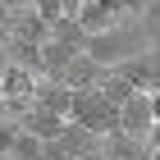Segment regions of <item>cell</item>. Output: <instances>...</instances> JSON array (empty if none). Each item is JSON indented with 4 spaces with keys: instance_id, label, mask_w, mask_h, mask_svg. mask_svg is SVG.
<instances>
[{
    "instance_id": "4",
    "label": "cell",
    "mask_w": 160,
    "mask_h": 160,
    "mask_svg": "<svg viewBox=\"0 0 160 160\" xmlns=\"http://www.w3.org/2000/svg\"><path fill=\"white\" fill-rule=\"evenodd\" d=\"M37 87H41V73L23 69V64H5L0 69V96L9 110H32V101H37Z\"/></svg>"
},
{
    "instance_id": "7",
    "label": "cell",
    "mask_w": 160,
    "mask_h": 160,
    "mask_svg": "<svg viewBox=\"0 0 160 160\" xmlns=\"http://www.w3.org/2000/svg\"><path fill=\"white\" fill-rule=\"evenodd\" d=\"M55 82H64L69 92H96V87L105 82V69H101L96 60H87V55H78V60L69 64V69H64V73L55 78Z\"/></svg>"
},
{
    "instance_id": "2",
    "label": "cell",
    "mask_w": 160,
    "mask_h": 160,
    "mask_svg": "<svg viewBox=\"0 0 160 160\" xmlns=\"http://www.w3.org/2000/svg\"><path fill=\"white\" fill-rule=\"evenodd\" d=\"M69 123L82 128L92 137H119V110H114L110 101L101 96V92H73V110H69Z\"/></svg>"
},
{
    "instance_id": "12",
    "label": "cell",
    "mask_w": 160,
    "mask_h": 160,
    "mask_svg": "<svg viewBox=\"0 0 160 160\" xmlns=\"http://www.w3.org/2000/svg\"><path fill=\"white\" fill-rule=\"evenodd\" d=\"M147 151H160V123L151 128V137H147Z\"/></svg>"
},
{
    "instance_id": "13",
    "label": "cell",
    "mask_w": 160,
    "mask_h": 160,
    "mask_svg": "<svg viewBox=\"0 0 160 160\" xmlns=\"http://www.w3.org/2000/svg\"><path fill=\"white\" fill-rule=\"evenodd\" d=\"M151 110H156V123H160V92H151Z\"/></svg>"
},
{
    "instance_id": "6",
    "label": "cell",
    "mask_w": 160,
    "mask_h": 160,
    "mask_svg": "<svg viewBox=\"0 0 160 160\" xmlns=\"http://www.w3.org/2000/svg\"><path fill=\"white\" fill-rule=\"evenodd\" d=\"M18 128H23V133H32L37 142H60V137L69 133V119H60V114L37 110V105H32V110L18 114Z\"/></svg>"
},
{
    "instance_id": "14",
    "label": "cell",
    "mask_w": 160,
    "mask_h": 160,
    "mask_svg": "<svg viewBox=\"0 0 160 160\" xmlns=\"http://www.w3.org/2000/svg\"><path fill=\"white\" fill-rule=\"evenodd\" d=\"M0 119H9V105H5V96H0Z\"/></svg>"
},
{
    "instance_id": "9",
    "label": "cell",
    "mask_w": 160,
    "mask_h": 160,
    "mask_svg": "<svg viewBox=\"0 0 160 160\" xmlns=\"http://www.w3.org/2000/svg\"><path fill=\"white\" fill-rule=\"evenodd\" d=\"M96 92H101V96H105V101H110L114 110H123V105H128V101L137 96V92H133V87H128V82H123L119 73H105V82H101Z\"/></svg>"
},
{
    "instance_id": "5",
    "label": "cell",
    "mask_w": 160,
    "mask_h": 160,
    "mask_svg": "<svg viewBox=\"0 0 160 160\" xmlns=\"http://www.w3.org/2000/svg\"><path fill=\"white\" fill-rule=\"evenodd\" d=\"M151 128H156V110H151V96H147V92H137V96H133V101H128V105L119 110V133L147 147Z\"/></svg>"
},
{
    "instance_id": "11",
    "label": "cell",
    "mask_w": 160,
    "mask_h": 160,
    "mask_svg": "<svg viewBox=\"0 0 160 160\" xmlns=\"http://www.w3.org/2000/svg\"><path fill=\"white\" fill-rule=\"evenodd\" d=\"M14 137H18V119H0V160H9Z\"/></svg>"
},
{
    "instance_id": "10",
    "label": "cell",
    "mask_w": 160,
    "mask_h": 160,
    "mask_svg": "<svg viewBox=\"0 0 160 160\" xmlns=\"http://www.w3.org/2000/svg\"><path fill=\"white\" fill-rule=\"evenodd\" d=\"M41 147H46V142H37L32 133H23V128H18V137H14V151H9V160H41Z\"/></svg>"
},
{
    "instance_id": "1",
    "label": "cell",
    "mask_w": 160,
    "mask_h": 160,
    "mask_svg": "<svg viewBox=\"0 0 160 160\" xmlns=\"http://www.w3.org/2000/svg\"><path fill=\"white\" fill-rule=\"evenodd\" d=\"M147 50V23L137 28L133 18L123 28H114V32H105V37H87V46H82V55L87 60H96L105 73H114L119 64H128V60H137Z\"/></svg>"
},
{
    "instance_id": "8",
    "label": "cell",
    "mask_w": 160,
    "mask_h": 160,
    "mask_svg": "<svg viewBox=\"0 0 160 160\" xmlns=\"http://www.w3.org/2000/svg\"><path fill=\"white\" fill-rule=\"evenodd\" d=\"M37 110H50V114H60V119H69V110H73V92L64 82H50V78H41L37 87V101H32Z\"/></svg>"
},
{
    "instance_id": "3",
    "label": "cell",
    "mask_w": 160,
    "mask_h": 160,
    "mask_svg": "<svg viewBox=\"0 0 160 160\" xmlns=\"http://www.w3.org/2000/svg\"><path fill=\"white\" fill-rule=\"evenodd\" d=\"M128 14H137V5H119V0H78V28H82L87 37H105V32H114V28L128 23Z\"/></svg>"
}]
</instances>
